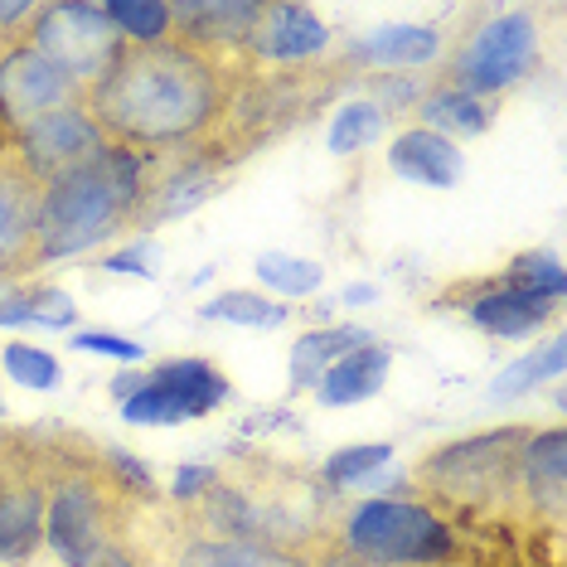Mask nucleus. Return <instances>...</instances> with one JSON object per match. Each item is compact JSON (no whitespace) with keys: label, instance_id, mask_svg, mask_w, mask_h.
<instances>
[{"label":"nucleus","instance_id":"f257e3e1","mask_svg":"<svg viewBox=\"0 0 567 567\" xmlns=\"http://www.w3.org/2000/svg\"><path fill=\"white\" fill-rule=\"evenodd\" d=\"M238 97L234 59L204 54L185 40L122 44L117 59L87 83L83 107L107 136L132 156H161V151L204 146L228 122Z\"/></svg>","mask_w":567,"mask_h":567},{"label":"nucleus","instance_id":"f03ea898","mask_svg":"<svg viewBox=\"0 0 567 567\" xmlns=\"http://www.w3.org/2000/svg\"><path fill=\"white\" fill-rule=\"evenodd\" d=\"M141 199H146V156H132L122 146H102L87 165L49 179L40 204V267L136 228Z\"/></svg>","mask_w":567,"mask_h":567},{"label":"nucleus","instance_id":"7ed1b4c3","mask_svg":"<svg viewBox=\"0 0 567 567\" xmlns=\"http://www.w3.org/2000/svg\"><path fill=\"white\" fill-rule=\"evenodd\" d=\"M528 427H499L432 451L417 466V485L451 505H499L519 499V456Z\"/></svg>","mask_w":567,"mask_h":567},{"label":"nucleus","instance_id":"20e7f679","mask_svg":"<svg viewBox=\"0 0 567 567\" xmlns=\"http://www.w3.org/2000/svg\"><path fill=\"white\" fill-rule=\"evenodd\" d=\"M340 553L369 567H432L456 553L451 528L412 499H369L344 519Z\"/></svg>","mask_w":567,"mask_h":567},{"label":"nucleus","instance_id":"39448f33","mask_svg":"<svg viewBox=\"0 0 567 567\" xmlns=\"http://www.w3.org/2000/svg\"><path fill=\"white\" fill-rule=\"evenodd\" d=\"M44 538L63 567H93L112 544V489L93 471H63L49 481Z\"/></svg>","mask_w":567,"mask_h":567},{"label":"nucleus","instance_id":"423d86ee","mask_svg":"<svg viewBox=\"0 0 567 567\" xmlns=\"http://www.w3.org/2000/svg\"><path fill=\"white\" fill-rule=\"evenodd\" d=\"M538 63V24L524 10H505V16L485 20L481 30L461 44L456 63H451V87L471 97L505 93Z\"/></svg>","mask_w":567,"mask_h":567},{"label":"nucleus","instance_id":"0eeeda50","mask_svg":"<svg viewBox=\"0 0 567 567\" xmlns=\"http://www.w3.org/2000/svg\"><path fill=\"white\" fill-rule=\"evenodd\" d=\"M83 93L87 87L69 79L59 63H49L30 40L0 49V132L10 141L63 107H79Z\"/></svg>","mask_w":567,"mask_h":567},{"label":"nucleus","instance_id":"6e6552de","mask_svg":"<svg viewBox=\"0 0 567 567\" xmlns=\"http://www.w3.org/2000/svg\"><path fill=\"white\" fill-rule=\"evenodd\" d=\"M30 44L49 63H59L69 79H79L87 87L102 79V69L117 59V49L126 40L112 30L102 6H34Z\"/></svg>","mask_w":567,"mask_h":567},{"label":"nucleus","instance_id":"1a4fd4ad","mask_svg":"<svg viewBox=\"0 0 567 567\" xmlns=\"http://www.w3.org/2000/svg\"><path fill=\"white\" fill-rule=\"evenodd\" d=\"M228 398V379L204 359H171L151 369L141 389L122 403V417L136 427H175V422L204 417Z\"/></svg>","mask_w":567,"mask_h":567},{"label":"nucleus","instance_id":"9d476101","mask_svg":"<svg viewBox=\"0 0 567 567\" xmlns=\"http://www.w3.org/2000/svg\"><path fill=\"white\" fill-rule=\"evenodd\" d=\"M102 146H107V136L97 132V122L87 117L83 102L79 107L54 112V117H44V122H34L30 132H20L16 141H10L16 161L40 179V185H49V179H59L69 171H79V165L93 161Z\"/></svg>","mask_w":567,"mask_h":567},{"label":"nucleus","instance_id":"9b49d317","mask_svg":"<svg viewBox=\"0 0 567 567\" xmlns=\"http://www.w3.org/2000/svg\"><path fill=\"white\" fill-rule=\"evenodd\" d=\"M40 204L44 185L16 161V151H0V281L40 267Z\"/></svg>","mask_w":567,"mask_h":567},{"label":"nucleus","instance_id":"f8f14e48","mask_svg":"<svg viewBox=\"0 0 567 567\" xmlns=\"http://www.w3.org/2000/svg\"><path fill=\"white\" fill-rule=\"evenodd\" d=\"M257 10H262V0H252V6H243V0H179L171 6V34L204 49V54L234 59L248 44Z\"/></svg>","mask_w":567,"mask_h":567},{"label":"nucleus","instance_id":"ddd939ff","mask_svg":"<svg viewBox=\"0 0 567 567\" xmlns=\"http://www.w3.org/2000/svg\"><path fill=\"white\" fill-rule=\"evenodd\" d=\"M44 499H49V485L24 466H16V456L0 466V563H24L40 548Z\"/></svg>","mask_w":567,"mask_h":567},{"label":"nucleus","instance_id":"4468645a","mask_svg":"<svg viewBox=\"0 0 567 567\" xmlns=\"http://www.w3.org/2000/svg\"><path fill=\"white\" fill-rule=\"evenodd\" d=\"M326 44H330V30L311 6H262L243 54L267 59V63H301V59H316Z\"/></svg>","mask_w":567,"mask_h":567},{"label":"nucleus","instance_id":"2eb2a0df","mask_svg":"<svg viewBox=\"0 0 567 567\" xmlns=\"http://www.w3.org/2000/svg\"><path fill=\"white\" fill-rule=\"evenodd\" d=\"M224 189V171L214 161H185L175 165L171 175L161 179H146V199L136 209V228H151V224H171V218L199 209L204 199H214Z\"/></svg>","mask_w":567,"mask_h":567},{"label":"nucleus","instance_id":"dca6fc26","mask_svg":"<svg viewBox=\"0 0 567 567\" xmlns=\"http://www.w3.org/2000/svg\"><path fill=\"white\" fill-rule=\"evenodd\" d=\"M519 495L538 514H548V519L563 514V499H567V436H563V427L528 432L524 456H519Z\"/></svg>","mask_w":567,"mask_h":567},{"label":"nucleus","instance_id":"f3484780","mask_svg":"<svg viewBox=\"0 0 567 567\" xmlns=\"http://www.w3.org/2000/svg\"><path fill=\"white\" fill-rule=\"evenodd\" d=\"M389 165L393 175L412 179V185H432V189H451L461 179V151L456 141L427 132V126H412L393 141L389 151Z\"/></svg>","mask_w":567,"mask_h":567},{"label":"nucleus","instance_id":"a211bd4d","mask_svg":"<svg viewBox=\"0 0 567 567\" xmlns=\"http://www.w3.org/2000/svg\"><path fill=\"white\" fill-rule=\"evenodd\" d=\"M389 364H393V350L389 344H359V350H350L344 359H334V364L326 369V379H320L316 398L326 408H350V403H364V398H373L389 383Z\"/></svg>","mask_w":567,"mask_h":567},{"label":"nucleus","instance_id":"6ab92c4d","mask_svg":"<svg viewBox=\"0 0 567 567\" xmlns=\"http://www.w3.org/2000/svg\"><path fill=\"white\" fill-rule=\"evenodd\" d=\"M442 54V30L436 24H393V30H373L350 44L354 63L369 69H417Z\"/></svg>","mask_w":567,"mask_h":567},{"label":"nucleus","instance_id":"aec40b11","mask_svg":"<svg viewBox=\"0 0 567 567\" xmlns=\"http://www.w3.org/2000/svg\"><path fill=\"white\" fill-rule=\"evenodd\" d=\"M179 567H316L277 538H204L179 558Z\"/></svg>","mask_w":567,"mask_h":567},{"label":"nucleus","instance_id":"412c9836","mask_svg":"<svg viewBox=\"0 0 567 567\" xmlns=\"http://www.w3.org/2000/svg\"><path fill=\"white\" fill-rule=\"evenodd\" d=\"M553 316V301H538V296H524V291H485L471 301V320L489 334H505V340H524V334L544 330Z\"/></svg>","mask_w":567,"mask_h":567},{"label":"nucleus","instance_id":"4be33fe9","mask_svg":"<svg viewBox=\"0 0 567 567\" xmlns=\"http://www.w3.org/2000/svg\"><path fill=\"white\" fill-rule=\"evenodd\" d=\"M359 344H369L364 330L354 326H330V330H306L301 340L291 344V389L306 393V389H320V379H326V369L334 359H344Z\"/></svg>","mask_w":567,"mask_h":567},{"label":"nucleus","instance_id":"5701e85b","mask_svg":"<svg viewBox=\"0 0 567 567\" xmlns=\"http://www.w3.org/2000/svg\"><path fill=\"white\" fill-rule=\"evenodd\" d=\"M417 117H422L427 132L446 136V141H461V136H481L495 112H489L485 97H471V93H456V87H442V93L422 97Z\"/></svg>","mask_w":567,"mask_h":567},{"label":"nucleus","instance_id":"b1692460","mask_svg":"<svg viewBox=\"0 0 567 567\" xmlns=\"http://www.w3.org/2000/svg\"><path fill=\"white\" fill-rule=\"evenodd\" d=\"M567 364V350H563V340H548L544 350H534V354H524V359H514V364L499 373L495 383H489V403H514V398H524L528 389H538L544 379H558Z\"/></svg>","mask_w":567,"mask_h":567},{"label":"nucleus","instance_id":"393cba45","mask_svg":"<svg viewBox=\"0 0 567 567\" xmlns=\"http://www.w3.org/2000/svg\"><path fill=\"white\" fill-rule=\"evenodd\" d=\"M102 16L112 20V30H117L126 44L171 40V6H165V0H107Z\"/></svg>","mask_w":567,"mask_h":567},{"label":"nucleus","instance_id":"a878e982","mask_svg":"<svg viewBox=\"0 0 567 567\" xmlns=\"http://www.w3.org/2000/svg\"><path fill=\"white\" fill-rule=\"evenodd\" d=\"M204 320H234V326L248 330H277L287 320V306L272 301L262 291H218L209 306H199Z\"/></svg>","mask_w":567,"mask_h":567},{"label":"nucleus","instance_id":"bb28decb","mask_svg":"<svg viewBox=\"0 0 567 567\" xmlns=\"http://www.w3.org/2000/svg\"><path fill=\"white\" fill-rule=\"evenodd\" d=\"M73 301L54 287H40V291H24V296H10L0 301V326H49V330H63L73 326Z\"/></svg>","mask_w":567,"mask_h":567},{"label":"nucleus","instance_id":"cd10ccee","mask_svg":"<svg viewBox=\"0 0 567 567\" xmlns=\"http://www.w3.org/2000/svg\"><path fill=\"white\" fill-rule=\"evenodd\" d=\"M383 132H389V117H383L373 102H344L330 122V151L334 156H359V151L373 146Z\"/></svg>","mask_w":567,"mask_h":567},{"label":"nucleus","instance_id":"c85d7f7f","mask_svg":"<svg viewBox=\"0 0 567 567\" xmlns=\"http://www.w3.org/2000/svg\"><path fill=\"white\" fill-rule=\"evenodd\" d=\"M257 277L262 287H272L281 296H311L326 281V267L311 257H291V252H262L257 257Z\"/></svg>","mask_w":567,"mask_h":567},{"label":"nucleus","instance_id":"c756f323","mask_svg":"<svg viewBox=\"0 0 567 567\" xmlns=\"http://www.w3.org/2000/svg\"><path fill=\"white\" fill-rule=\"evenodd\" d=\"M509 291H524V296H538V301H563V267L553 257H519L509 267Z\"/></svg>","mask_w":567,"mask_h":567},{"label":"nucleus","instance_id":"7c9ffc66","mask_svg":"<svg viewBox=\"0 0 567 567\" xmlns=\"http://www.w3.org/2000/svg\"><path fill=\"white\" fill-rule=\"evenodd\" d=\"M6 369L16 373V383H24V389H59V379H63V369H59V359L54 354H44V350H34V344H6Z\"/></svg>","mask_w":567,"mask_h":567},{"label":"nucleus","instance_id":"2f4dec72","mask_svg":"<svg viewBox=\"0 0 567 567\" xmlns=\"http://www.w3.org/2000/svg\"><path fill=\"white\" fill-rule=\"evenodd\" d=\"M383 461H393V446H344L326 461V481L330 485H354V481H364V475L379 471Z\"/></svg>","mask_w":567,"mask_h":567},{"label":"nucleus","instance_id":"473e14b6","mask_svg":"<svg viewBox=\"0 0 567 567\" xmlns=\"http://www.w3.org/2000/svg\"><path fill=\"white\" fill-rule=\"evenodd\" d=\"M373 107L389 117V112H403V107H412L417 102L422 107V83L412 79V73H379V83H373Z\"/></svg>","mask_w":567,"mask_h":567},{"label":"nucleus","instance_id":"72a5a7b5","mask_svg":"<svg viewBox=\"0 0 567 567\" xmlns=\"http://www.w3.org/2000/svg\"><path fill=\"white\" fill-rule=\"evenodd\" d=\"M73 344L87 354H112V359H122V364H136L141 354V344L136 340H126V334H107V330H83V334H73Z\"/></svg>","mask_w":567,"mask_h":567},{"label":"nucleus","instance_id":"f704fd0d","mask_svg":"<svg viewBox=\"0 0 567 567\" xmlns=\"http://www.w3.org/2000/svg\"><path fill=\"white\" fill-rule=\"evenodd\" d=\"M214 481H218V475L209 466H185V471L175 475V499H199Z\"/></svg>","mask_w":567,"mask_h":567},{"label":"nucleus","instance_id":"c9c22d12","mask_svg":"<svg viewBox=\"0 0 567 567\" xmlns=\"http://www.w3.org/2000/svg\"><path fill=\"white\" fill-rule=\"evenodd\" d=\"M107 272H136V277H156V267H151V252L146 248H136V252H117V257H107Z\"/></svg>","mask_w":567,"mask_h":567},{"label":"nucleus","instance_id":"e433bc0d","mask_svg":"<svg viewBox=\"0 0 567 567\" xmlns=\"http://www.w3.org/2000/svg\"><path fill=\"white\" fill-rule=\"evenodd\" d=\"M20 20H34L30 0H0V30H10V24H20Z\"/></svg>","mask_w":567,"mask_h":567},{"label":"nucleus","instance_id":"4c0bfd02","mask_svg":"<svg viewBox=\"0 0 567 567\" xmlns=\"http://www.w3.org/2000/svg\"><path fill=\"white\" fill-rule=\"evenodd\" d=\"M379 296V287H364V281H354V287H344V296L340 301H350V306H364V301H373Z\"/></svg>","mask_w":567,"mask_h":567},{"label":"nucleus","instance_id":"58836bf2","mask_svg":"<svg viewBox=\"0 0 567 567\" xmlns=\"http://www.w3.org/2000/svg\"><path fill=\"white\" fill-rule=\"evenodd\" d=\"M93 567H136V563H132V553H122V548H107V553H102V558H97Z\"/></svg>","mask_w":567,"mask_h":567},{"label":"nucleus","instance_id":"ea45409f","mask_svg":"<svg viewBox=\"0 0 567 567\" xmlns=\"http://www.w3.org/2000/svg\"><path fill=\"white\" fill-rule=\"evenodd\" d=\"M320 567H369V563H354V558H344V553H340V558H326Z\"/></svg>","mask_w":567,"mask_h":567},{"label":"nucleus","instance_id":"a19ab883","mask_svg":"<svg viewBox=\"0 0 567 567\" xmlns=\"http://www.w3.org/2000/svg\"><path fill=\"white\" fill-rule=\"evenodd\" d=\"M0 412H6V408H0Z\"/></svg>","mask_w":567,"mask_h":567}]
</instances>
